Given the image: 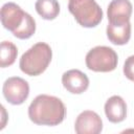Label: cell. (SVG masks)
Segmentation results:
<instances>
[{
    "mask_svg": "<svg viewBox=\"0 0 134 134\" xmlns=\"http://www.w3.org/2000/svg\"><path fill=\"white\" fill-rule=\"evenodd\" d=\"M66 116L64 103L57 96L39 94L28 107L29 119L39 126H58Z\"/></svg>",
    "mask_w": 134,
    "mask_h": 134,
    "instance_id": "obj_1",
    "label": "cell"
},
{
    "mask_svg": "<svg viewBox=\"0 0 134 134\" xmlns=\"http://www.w3.org/2000/svg\"><path fill=\"white\" fill-rule=\"evenodd\" d=\"M1 23L5 29L21 40L29 39L36 31L35 19L14 2L2 5Z\"/></svg>",
    "mask_w": 134,
    "mask_h": 134,
    "instance_id": "obj_2",
    "label": "cell"
},
{
    "mask_svg": "<svg viewBox=\"0 0 134 134\" xmlns=\"http://www.w3.org/2000/svg\"><path fill=\"white\" fill-rule=\"evenodd\" d=\"M51 59L52 50L50 46L45 42H38L22 54L19 67L23 73L29 76H37L47 69Z\"/></svg>",
    "mask_w": 134,
    "mask_h": 134,
    "instance_id": "obj_3",
    "label": "cell"
},
{
    "mask_svg": "<svg viewBox=\"0 0 134 134\" xmlns=\"http://www.w3.org/2000/svg\"><path fill=\"white\" fill-rule=\"evenodd\" d=\"M68 10L83 27H95L103 20V10L95 0H69Z\"/></svg>",
    "mask_w": 134,
    "mask_h": 134,
    "instance_id": "obj_4",
    "label": "cell"
},
{
    "mask_svg": "<svg viewBox=\"0 0 134 134\" xmlns=\"http://www.w3.org/2000/svg\"><path fill=\"white\" fill-rule=\"evenodd\" d=\"M86 66L94 72H110L117 67L118 57L114 49L108 46H95L86 54Z\"/></svg>",
    "mask_w": 134,
    "mask_h": 134,
    "instance_id": "obj_5",
    "label": "cell"
},
{
    "mask_svg": "<svg viewBox=\"0 0 134 134\" xmlns=\"http://www.w3.org/2000/svg\"><path fill=\"white\" fill-rule=\"evenodd\" d=\"M2 93L9 104L21 105L29 95V85L22 77L12 76L5 80L2 87Z\"/></svg>",
    "mask_w": 134,
    "mask_h": 134,
    "instance_id": "obj_6",
    "label": "cell"
},
{
    "mask_svg": "<svg viewBox=\"0 0 134 134\" xmlns=\"http://www.w3.org/2000/svg\"><path fill=\"white\" fill-rule=\"evenodd\" d=\"M103 130L100 116L91 110L81 112L74 122V131L77 134H98Z\"/></svg>",
    "mask_w": 134,
    "mask_h": 134,
    "instance_id": "obj_7",
    "label": "cell"
},
{
    "mask_svg": "<svg viewBox=\"0 0 134 134\" xmlns=\"http://www.w3.org/2000/svg\"><path fill=\"white\" fill-rule=\"evenodd\" d=\"M62 84L64 88L72 94H81L89 87V79L86 73L79 69H70L63 73Z\"/></svg>",
    "mask_w": 134,
    "mask_h": 134,
    "instance_id": "obj_8",
    "label": "cell"
},
{
    "mask_svg": "<svg viewBox=\"0 0 134 134\" xmlns=\"http://www.w3.org/2000/svg\"><path fill=\"white\" fill-rule=\"evenodd\" d=\"M133 6L130 0H112L107 8L109 23L122 24L130 22Z\"/></svg>",
    "mask_w": 134,
    "mask_h": 134,
    "instance_id": "obj_9",
    "label": "cell"
},
{
    "mask_svg": "<svg viewBox=\"0 0 134 134\" xmlns=\"http://www.w3.org/2000/svg\"><path fill=\"white\" fill-rule=\"evenodd\" d=\"M105 114L109 121L118 124L127 116V104L119 95H112L105 103Z\"/></svg>",
    "mask_w": 134,
    "mask_h": 134,
    "instance_id": "obj_10",
    "label": "cell"
},
{
    "mask_svg": "<svg viewBox=\"0 0 134 134\" xmlns=\"http://www.w3.org/2000/svg\"><path fill=\"white\" fill-rule=\"evenodd\" d=\"M107 37L109 41L114 45H125L129 42L131 38V23L126 22L122 24H112L107 25Z\"/></svg>",
    "mask_w": 134,
    "mask_h": 134,
    "instance_id": "obj_11",
    "label": "cell"
},
{
    "mask_svg": "<svg viewBox=\"0 0 134 134\" xmlns=\"http://www.w3.org/2000/svg\"><path fill=\"white\" fill-rule=\"evenodd\" d=\"M35 8L44 20H53L60 14V4L57 0H37Z\"/></svg>",
    "mask_w": 134,
    "mask_h": 134,
    "instance_id": "obj_12",
    "label": "cell"
},
{
    "mask_svg": "<svg viewBox=\"0 0 134 134\" xmlns=\"http://www.w3.org/2000/svg\"><path fill=\"white\" fill-rule=\"evenodd\" d=\"M18 48L10 41L1 42V51H0V66L2 68L13 65L17 59Z\"/></svg>",
    "mask_w": 134,
    "mask_h": 134,
    "instance_id": "obj_13",
    "label": "cell"
},
{
    "mask_svg": "<svg viewBox=\"0 0 134 134\" xmlns=\"http://www.w3.org/2000/svg\"><path fill=\"white\" fill-rule=\"evenodd\" d=\"M124 74L127 79L134 82V54L130 55L124 64Z\"/></svg>",
    "mask_w": 134,
    "mask_h": 134,
    "instance_id": "obj_14",
    "label": "cell"
}]
</instances>
